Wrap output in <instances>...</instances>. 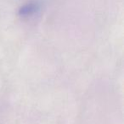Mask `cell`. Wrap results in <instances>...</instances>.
<instances>
[{
	"label": "cell",
	"instance_id": "cell-1",
	"mask_svg": "<svg viewBox=\"0 0 124 124\" xmlns=\"http://www.w3.org/2000/svg\"><path fill=\"white\" fill-rule=\"evenodd\" d=\"M39 10V5L37 3H29L22 6L19 10V15L21 17H28L36 14Z\"/></svg>",
	"mask_w": 124,
	"mask_h": 124
}]
</instances>
